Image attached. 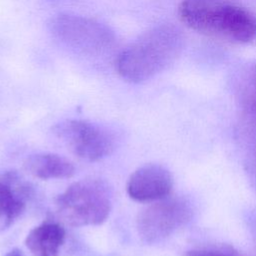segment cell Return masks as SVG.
I'll use <instances>...</instances> for the list:
<instances>
[{"instance_id":"obj_8","label":"cell","mask_w":256,"mask_h":256,"mask_svg":"<svg viewBox=\"0 0 256 256\" xmlns=\"http://www.w3.org/2000/svg\"><path fill=\"white\" fill-rule=\"evenodd\" d=\"M32 188L17 172L0 176V231L10 227L24 212Z\"/></svg>"},{"instance_id":"obj_13","label":"cell","mask_w":256,"mask_h":256,"mask_svg":"<svg viewBox=\"0 0 256 256\" xmlns=\"http://www.w3.org/2000/svg\"><path fill=\"white\" fill-rule=\"evenodd\" d=\"M4 256H25L24 253L18 249V248H13L12 250H10L9 252H7Z\"/></svg>"},{"instance_id":"obj_1","label":"cell","mask_w":256,"mask_h":256,"mask_svg":"<svg viewBox=\"0 0 256 256\" xmlns=\"http://www.w3.org/2000/svg\"><path fill=\"white\" fill-rule=\"evenodd\" d=\"M183 48L184 36L176 26H155L119 54L116 61L117 72L128 82H144L170 66Z\"/></svg>"},{"instance_id":"obj_10","label":"cell","mask_w":256,"mask_h":256,"mask_svg":"<svg viewBox=\"0 0 256 256\" xmlns=\"http://www.w3.org/2000/svg\"><path fill=\"white\" fill-rule=\"evenodd\" d=\"M26 172L42 180L70 178L75 167L68 159L54 153H38L29 156L23 164Z\"/></svg>"},{"instance_id":"obj_5","label":"cell","mask_w":256,"mask_h":256,"mask_svg":"<svg viewBox=\"0 0 256 256\" xmlns=\"http://www.w3.org/2000/svg\"><path fill=\"white\" fill-rule=\"evenodd\" d=\"M193 206L184 197H166L142 209L136 219V228L142 241L161 242L171 236L192 218Z\"/></svg>"},{"instance_id":"obj_14","label":"cell","mask_w":256,"mask_h":256,"mask_svg":"<svg viewBox=\"0 0 256 256\" xmlns=\"http://www.w3.org/2000/svg\"><path fill=\"white\" fill-rule=\"evenodd\" d=\"M198 1H216V0H198Z\"/></svg>"},{"instance_id":"obj_12","label":"cell","mask_w":256,"mask_h":256,"mask_svg":"<svg viewBox=\"0 0 256 256\" xmlns=\"http://www.w3.org/2000/svg\"><path fill=\"white\" fill-rule=\"evenodd\" d=\"M186 256H239L230 251L214 248H203L191 250L187 253Z\"/></svg>"},{"instance_id":"obj_7","label":"cell","mask_w":256,"mask_h":256,"mask_svg":"<svg viewBox=\"0 0 256 256\" xmlns=\"http://www.w3.org/2000/svg\"><path fill=\"white\" fill-rule=\"evenodd\" d=\"M173 188L170 171L159 164H146L137 168L129 177L126 190L130 198L151 202L166 198Z\"/></svg>"},{"instance_id":"obj_3","label":"cell","mask_w":256,"mask_h":256,"mask_svg":"<svg viewBox=\"0 0 256 256\" xmlns=\"http://www.w3.org/2000/svg\"><path fill=\"white\" fill-rule=\"evenodd\" d=\"M111 206L109 189L98 179L74 182L55 200L59 218L73 227L103 223L110 214Z\"/></svg>"},{"instance_id":"obj_2","label":"cell","mask_w":256,"mask_h":256,"mask_svg":"<svg viewBox=\"0 0 256 256\" xmlns=\"http://www.w3.org/2000/svg\"><path fill=\"white\" fill-rule=\"evenodd\" d=\"M178 14L186 26L212 37L240 44L256 37V19L246 10L223 0H184Z\"/></svg>"},{"instance_id":"obj_9","label":"cell","mask_w":256,"mask_h":256,"mask_svg":"<svg viewBox=\"0 0 256 256\" xmlns=\"http://www.w3.org/2000/svg\"><path fill=\"white\" fill-rule=\"evenodd\" d=\"M65 229L56 222H44L28 233L25 244L33 256H59Z\"/></svg>"},{"instance_id":"obj_6","label":"cell","mask_w":256,"mask_h":256,"mask_svg":"<svg viewBox=\"0 0 256 256\" xmlns=\"http://www.w3.org/2000/svg\"><path fill=\"white\" fill-rule=\"evenodd\" d=\"M53 133L75 156L98 161L114 150V138L103 127L86 120H66L53 127Z\"/></svg>"},{"instance_id":"obj_4","label":"cell","mask_w":256,"mask_h":256,"mask_svg":"<svg viewBox=\"0 0 256 256\" xmlns=\"http://www.w3.org/2000/svg\"><path fill=\"white\" fill-rule=\"evenodd\" d=\"M49 32L61 44L83 55H99L106 52L115 41L113 31L94 19L59 14L48 23Z\"/></svg>"},{"instance_id":"obj_11","label":"cell","mask_w":256,"mask_h":256,"mask_svg":"<svg viewBox=\"0 0 256 256\" xmlns=\"http://www.w3.org/2000/svg\"><path fill=\"white\" fill-rule=\"evenodd\" d=\"M241 101L245 111L256 120V65L246 72L241 85Z\"/></svg>"}]
</instances>
